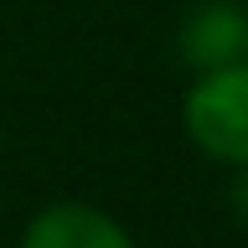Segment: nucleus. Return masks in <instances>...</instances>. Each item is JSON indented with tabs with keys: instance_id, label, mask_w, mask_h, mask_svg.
<instances>
[{
	"instance_id": "f257e3e1",
	"label": "nucleus",
	"mask_w": 248,
	"mask_h": 248,
	"mask_svg": "<svg viewBox=\"0 0 248 248\" xmlns=\"http://www.w3.org/2000/svg\"><path fill=\"white\" fill-rule=\"evenodd\" d=\"M186 135L217 160L248 166V62L202 73V83L186 93Z\"/></svg>"
},
{
	"instance_id": "f03ea898",
	"label": "nucleus",
	"mask_w": 248,
	"mask_h": 248,
	"mask_svg": "<svg viewBox=\"0 0 248 248\" xmlns=\"http://www.w3.org/2000/svg\"><path fill=\"white\" fill-rule=\"evenodd\" d=\"M21 248H135L129 232L88 202H57L31 217Z\"/></svg>"
},
{
	"instance_id": "7ed1b4c3",
	"label": "nucleus",
	"mask_w": 248,
	"mask_h": 248,
	"mask_svg": "<svg viewBox=\"0 0 248 248\" xmlns=\"http://www.w3.org/2000/svg\"><path fill=\"white\" fill-rule=\"evenodd\" d=\"M181 46L197 67H222V62H243L248 52V11L238 0H207L186 16Z\"/></svg>"
},
{
	"instance_id": "20e7f679",
	"label": "nucleus",
	"mask_w": 248,
	"mask_h": 248,
	"mask_svg": "<svg viewBox=\"0 0 248 248\" xmlns=\"http://www.w3.org/2000/svg\"><path fill=\"white\" fill-rule=\"evenodd\" d=\"M238 202H243V212H248V181H243V191H238Z\"/></svg>"
}]
</instances>
